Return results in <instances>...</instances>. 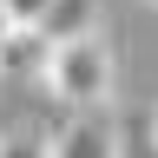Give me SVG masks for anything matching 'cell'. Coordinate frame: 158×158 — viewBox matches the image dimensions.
Returning <instances> with one entry per match:
<instances>
[{
    "mask_svg": "<svg viewBox=\"0 0 158 158\" xmlns=\"http://www.w3.org/2000/svg\"><path fill=\"white\" fill-rule=\"evenodd\" d=\"M46 86H53L59 106H73V112H112V86H118L112 33L86 27L73 40H53L46 46Z\"/></svg>",
    "mask_w": 158,
    "mask_h": 158,
    "instance_id": "1",
    "label": "cell"
},
{
    "mask_svg": "<svg viewBox=\"0 0 158 158\" xmlns=\"http://www.w3.org/2000/svg\"><path fill=\"white\" fill-rule=\"evenodd\" d=\"M46 158H118V125L106 112H73L66 132L46 145Z\"/></svg>",
    "mask_w": 158,
    "mask_h": 158,
    "instance_id": "2",
    "label": "cell"
},
{
    "mask_svg": "<svg viewBox=\"0 0 158 158\" xmlns=\"http://www.w3.org/2000/svg\"><path fill=\"white\" fill-rule=\"evenodd\" d=\"M46 33H7L0 40V79H46Z\"/></svg>",
    "mask_w": 158,
    "mask_h": 158,
    "instance_id": "3",
    "label": "cell"
},
{
    "mask_svg": "<svg viewBox=\"0 0 158 158\" xmlns=\"http://www.w3.org/2000/svg\"><path fill=\"white\" fill-rule=\"evenodd\" d=\"M99 27V0H53V20H46V40H73Z\"/></svg>",
    "mask_w": 158,
    "mask_h": 158,
    "instance_id": "4",
    "label": "cell"
},
{
    "mask_svg": "<svg viewBox=\"0 0 158 158\" xmlns=\"http://www.w3.org/2000/svg\"><path fill=\"white\" fill-rule=\"evenodd\" d=\"M0 13H7V27H13V33H46L53 0H0Z\"/></svg>",
    "mask_w": 158,
    "mask_h": 158,
    "instance_id": "5",
    "label": "cell"
},
{
    "mask_svg": "<svg viewBox=\"0 0 158 158\" xmlns=\"http://www.w3.org/2000/svg\"><path fill=\"white\" fill-rule=\"evenodd\" d=\"M0 158H46V145L33 132H13V138H0Z\"/></svg>",
    "mask_w": 158,
    "mask_h": 158,
    "instance_id": "6",
    "label": "cell"
},
{
    "mask_svg": "<svg viewBox=\"0 0 158 158\" xmlns=\"http://www.w3.org/2000/svg\"><path fill=\"white\" fill-rule=\"evenodd\" d=\"M152 145H158V106H152Z\"/></svg>",
    "mask_w": 158,
    "mask_h": 158,
    "instance_id": "7",
    "label": "cell"
},
{
    "mask_svg": "<svg viewBox=\"0 0 158 158\" xmlns=\"http://www.w3.org/2000/svg\"><path fill=\"white\" fill-rule=\"evenodd\" d=\"M7 33H13V27H7V13H0V40H7Z\"/></svg>",
    "mask_w": 158,
    "mask_h": 158,
    "instance_id": "8",
    "label": "cell"
},
{
    "mask_svg": "<svg viewBox=\"0 0 158 158\" xmlns=\"http://www.w3.org/2000/svg\"><path fill=\"white\" fill-rule=\"evenodd\" d=\"M152 7H158V0H152Z\"/></svg>",
    "mask_w": 158,
    "mask_h": 158,
    "instance_id": "9",
    "label": "cell"
}]
</instances>
